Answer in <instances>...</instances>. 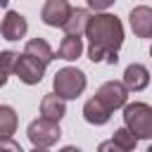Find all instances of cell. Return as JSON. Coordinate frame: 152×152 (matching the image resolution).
Listing matches in <instances>:
<instances>
[{
  "mask_svg": "<svg viewBox=\"0 0 152 152\" xmlns=\"http://www.w3.org/2000/svg\"><path fill=\"white\" fill-rule=\"evenodd\" d=\"M124 126H128L138 140H152V107L145 102H126Z\"/></svg>",
  "mask_w": 152,
  "mask_h": 152,
  "instance_id": "cell-2",
  "label": "cell"
},
{
  "mask_svg": "<svg viewBox=\"0 0 152 152\" xmlns=\"http://www.w3.org/2000/svg\"><path fill=\"white\" fill-rule=\"evenodd\" d=\"M147 83H150V71H147V66L135 64V62L126 66V71H124V86L128 88V93H140V90L147 88Z\"/></svg>",
  "mask_w": 152,
  "mask_h": 152,
  "instance_id": "cell-10",
  "label": "cell"
},
{
  "mask_svg": "<svg viewBox=\"0 0 152 152\" xmlns=\"http://www.w3.org/2000/svg\"><path fill=\"white\" fill-rule=\"evenodd\" d=\"M24 52H26V55H31V57H36V59H38V62H43L45 66L57 57V55L52 52V48H50V43H48L45 38H31V40L26 43Z\"/></svg>",
  "mask_w": 152,
  "mask_h": 152,
  "instance_id": "cell-15",
  "label": "cell"
},
{
  "mask_svg": "<svg viewBox=\"0 0 152 152\" xmlns=\"http://www.w3.org/2000/svg\"><path fill=\"white\" fill-rule=\"evenodd\" d=\"M95 95L114 112V109H121V107L126 104V100H128V88L124 86V81H121V83H119V81H107V83H102V86L97 88Z\"/></svg>",
  "mask_w": 152,
  "mask_h": 152,
  "instance_id": "cell-6",
  "label": "cell"
},
{
  "mask_svg": "<svg viewBox=\"0 0 152 152\" xmlns=\"http://www.w3.org/2000/svg\"><path fill=\"white\" fill-rule=\"evenodd\" d=\"M83 119H86L88 124H93V126H104V124L112 119V109L95 95V97H90V100L83 104Z\"/></svg>",
  "mask_w": 152,
  "mask_h": 152,
  "instance_id": "cell-11",
  "label": "cell"
},
{
  "mask_svg": "<svg viewBox=\"0 0 152 152\" xmlns=\"http://www.w3.org/2000/svg\"><path fill=\"white\" fill-rule=\"evenodd\" d=\"M17 62H19V52H14V50H2V52H0V71L14 74Z\"/></svg>",
  "mask_w": 152,
  "mask_h": 152,
  "instance_id": "cell-18",
  "label": "cell"
},
{
  "mask_svg": "<svg viewBox=\"0 0 152 152\" xmlns=\"http://www.w3.org/2000/svg\"><path fill=\"white\" fill-rule=\"evenodd\" d=\"M14 74L19 76V81L21 83H26V86H36V83H40L43 81V74H45V64L43 62H38L36 57H31V55H19V62H17V69H14Z\"/></svg>",
  "mask_w": 152,
  "mask_h": 152,
  "instance_id": "cell-5",
  "label": "cell"
},
{
  "mask_svg": "<svg viewBox=\"0 0 152 152\" xmlns=\"http://www.w3.org/2000/svg\"><path fill=\"white\" fill-rule=\"evenodd\" d=\"M26 31H28L26 19H24L19 12L7 10V12H5V19H2V24H0V33H2V38H5V40H19V38L26 36Z\"/></svg>",
  "mask_w": 152,
  "mask_h": 152,
  "instance_id": "cell-9",
  "label": "cell"
},
{
  "mask_svg": "<svg viewBox=\"0 0 152 152\" xmlns=\"http://www.w3.org/2000/svg\"><path fill=\"white\" fill-rule=\"evenodd\" d=\"M17 124H19V119H17L14 107L0 104V138H2V135H12V133L17 131Z\"/></svg>",
  "mask_w": 152,
  "mask_h": 152,
  "instance_id": "cell-16",
  "label": "cell"
},
{
  "mask_svg": "<svg viewBox=\"0 0 152 152\" xmlns=\"http://www.w3.org/2000/svg\"><path fill=\"white\" fill-rule=\"evenodd\" d=\"M150 55H152V48H150Z\"/></svg>",
  "mask_w": 152,
  "mask_h": 152,
  "instance_id": "cell-24",
  "label": "cell"
},
{
  "mask_svg": "<svg viewBox=\"0 0 152 152\" xmlns=\"http://www.w3.org/2000/svg\"><path fill=\"white\" fill-rule=\"evenodd\" d=\"M86 86H88L86 74L81 69H76V66H64L52 78V90L64 100H76L86 90Z\"/></svg>",
  "mask_w": 152,
  "mask_h": 152,
  "instance_id": "cell-3",
  "label": "cell"
},
{
  "mask_svg": "<svg viewBox=\"0 0 152 152\" xmlns=\"http://www.w3.org/2000/svg\"><path fill=\"white\" fill-rule=\"evenodd\" d=\"M86 2H88V7L95 10V12H104L107 7L114 5V0H86Z\"/></svg>",
  "mask_w": 152,
  "mask_h": 152,
  "instance_id": "cell-20",
  "label": "cell"
},
{
  "mask_svg": "<svg viewBox=\"0 0 152 152\" xmlns=\"http://www.w3.org/2000/svg\"><path fill=\"white\" fill-rule=\"evenodd\" d=\"M88 21H90V12L83 10V7H74L69 19L64 21V33H71V36H83L86 28H88Z\"/></svg>",
  "mask_w": 152,
  "mask_h": 152,
  "instance_id": "cell-13",
  "label": "cell"
},
{
  "mask_svg": "<svg viewBox=\"0 0 152 152\" xmlns=\"http://www.w3.org/2000/svg\"><path fill=\"white\" fill-rule=\"evenodd\" d=\"M71 5H69V0H45V5H43V10H40V19H43V24H48V26H64V21L69 19V14H71Z\"/></svg>",
  "mask_w": 152,
  "mask_h": 152,
  "instance_id": "cell-7",
  "label": "cell"
},
{
  "mask_svg": "<svg viewBox=\"0 0 152 152\" xmlns=\"http://www.w3.org/2000/svg\"><path fill=\"white\" fill-rule=\"evenodd\" d=\"M81 52H83V40H81V36H71V33H66V36L62 38L59 48H57V59L74 62V59L81 57Z\"/></svg>",
  "mask_w": 152,
  "mask_h": 152,
  "instance_id": "cell-14",
  "label": "cell"
},
{
  "mask_svg": "<svg viewBox=\"0 0 152 152\" xmlns=\"http://www.w3.org/2000/svg\"><path fill=\"white\" fill-rule=\"evenodd\" d=\"M26 135H28V140H31V145H33L36 150H45V147H52V145L59 140L62 128H59V121L48 119V116L40 114L38 119H33V121L28 124Z\"/></svg>",
  "mask_w": 152,
  "mask_h": 152,
  "instance_id": "cell-4",
  "label": "cell"
},
{
  "mask_svg": "<svg viewBox=\"0 0 152 152\" xmlns=\"http://www.w3.org/2000/svg\"><path fill=\"white\" fill-rule=\"evenodd\" d=\"M7 76H10V74H5V71H0V88H2L5 83H7Z\"/></svg>",
  "mask_w": 152,
  "mask_h": 152,
  "instance_id": "cell-22",
  "label": "cell"
},
{
  "mask_svg": "<svg viewBox=\"0 0 152 152\" xmlns=\"http://www.w3.org/2000/svg\"><path fill=\"white\" fill-rule=\"evenodd\" d=\"M40 114L48 116V119H55V121H62L64 114H66V100L59 97L57 93H50L40 100Z\"/></svg>",
  "mask_w": 152,
  "mask_h": 152,
  "instance_id": "cell-12",
  "label": "cell"
},
{
  "mask_svg": "<svg viewBox=\"0 0 152 152\" xmlns=\"http://www.w3.org/2000/svg\"><path fill=\"white\" fill-rule=\"evenodd\" d=\"M112 140L116 142V147H119L121 152H131V150H135V145H138V138H135V133H133L128 126L116 128L114 135H112Z\"/></svg>",
  "mask_w": 152,
  "mask_h": 152,
  "instance_id": "cell-17",
  "label": "cell"
},
{
  "mask_svg": "<svg viewBox=\"0 0 152 152\" xmlns=\"http://www.w3.org/2000/svg\"><path fill=\"white\" fill-rule=\"evenodd\" d=\"M86 38L90 62H107V64L119 62V48L124 45V24L119 17L107 12L90 14Z\"/></svg>",
  "mask_w": 152,
  "mask_h": 152,
  "instance_id": "cell-1",
  "label": "cell"
},
{
  "mask_svg": "<svg viewBox=\"0 0 152 152\" xmlns=\"http://www.w3.org/2000/svg\"><path fill=\"white\" fill-rule=\"evenodd\" d=\"M128 24L138 38H152V7L138 5L128 14Z\"/></svg>",
  "mask_w": 152,
  "mask_h": 152,
  "instance_id": "cell-8",
  "label": "cell"
},
{
  "mask_svg": "<svg viewBox=\"0 0 152 152\" xmlns=\"http://www.w3.org/2000/svg\"><path fill=\"white\" fill-rule=\"evenodd\" d=\"M100 150H102V152H107V150H114V152H121V150L116 147V142H114V140H107V142H100Z\"/></svg>",
  "mask_w": 152,
  "mask_h": 152,
  "instance_id": "cell-21",
  "label": "cell"
},
{
  "mask_svg": "<svg viewBox=\"0 0 152 152\" xmlns=\"http://www.w3.org/2000/svg\"><path fill=\"white\" fill-rule=\"evenodd\" d=\"M150 152H152V145H150Z\"/></svg>",
  "mask_w": 152,
  "mask_h": 152,
  "instance_id": "cell-23",
  "label": "cell"
},
{
  "mask_svg": "<svg viewBox=\"0 0 152 152\" xmlns=\"http://www.w3.org/2000/svg\"><path fill=\"white\" fill-rule=\"evenodd\" d=\"M5 150H10V152H21V145H19L17 140H12V135H2V138H0V152H5Z\"/></svg>",
  "mask_w": 152,
  "mask_h": 152,
  "instance_id": "cell-19",
  "label": "cell"
}]
</instances>
